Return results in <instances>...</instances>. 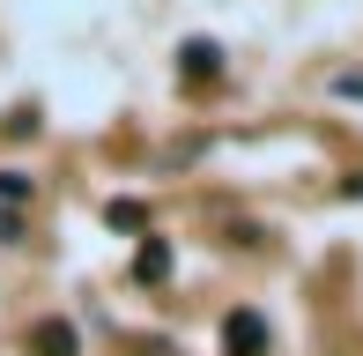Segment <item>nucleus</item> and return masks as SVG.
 <instances>
[{
  "instance_id": "obj_2",
  "label": "nucleus",
  "mask_w": 363,
  "mask_h": 356,
  "mask_svg": "<svg viewBox=\"0 0 363 356\" xmlns=\"http://www.w3.org/2000/svg\"><path fill=\"white\" fill-rule=\"evenodd\" d=\"M178 74H186V82H216L223 74V45L216 38H186L178 45Z\"/></svg>"
},
{
  "instance_id": "obj_6",
  "label": "nucleus",
  "mask_w": 363,
  "mask_h": 356,
  "mask_svg": "<svg viewBox=\"0 0 363 356\" xmlns=\"http://www.w3.org/2000/svg\"><path fill=\"white\" fill-rule=\"evenodd\" d=\"M0 201H30V178L23 171H0Z\"/></svg>"
},
{
  "instance_id": "obj_4",
  "label": "nucleus",
  "mask_w": 363,
  "mask_h": 356,
  "mask_svg": "<svg viewBox=\"0 0 363 356\" xmlns=\"http://www.w3.org/2000/svg\"><path fill=\"white\" fill-rule=\"evenodd\" d=\"M134 274H141V282H163V274H171V245H163V238H148V245L134 252Z\"/></svg>"
},
{
  "instance_id": "obj_5",
  "label": "nucleus",
  "mask_w": 363,
  "mask_h": 356,
  "mask_svg": "<svg viewBox=\"0 0 363 356\" xmlns=\"http://www.w3.org/2000/svg\"><path fill=\"white\" fill-rule=\"evenodd\" d=\"M111 230H141V208L134 201H111Z\"/></svg>"
},
{
  "instance_id": "obj_3",
  "label": "nucleus",
  "mask_w": 363,
  "mask_h": 356,
  "mask_svg": "<svg viewBox=\"0 0 363 356\" xmlns=\"http://www.w3.org/2000/svg\"><path fill=\"white\" fill-rule=\"evenodd\" d=\"M74 349H82V334L67 319H38V327H30V356H74Z\"/></svg>"
},
{
  "instance_id": "obj_1",
  "label": "nucleus",
  "mask_w": 363,
  "mask_h": 356,
  "mask_svg": "<svg viewBox=\"0 0 363 356\" xmlns=\"http://www.w3.org/2000/svg\"><path fill=\"white\" fill-rule=\"evenodd\" d=\"M223 356H267V319L259 312H230L223 319Z\"/></svg>"
}]
</instances>
